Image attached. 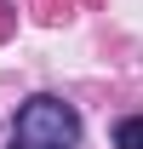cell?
I'll use <instances>...</instances> for the list:
<instances>
[{"instance_id":"1","label":"cell","mask_w":143,"mask_h":149,"mask_svg":"<svg viewBox=\"0 0 143 149\" xmlns=\"http://www.w3.org/2000/svg\"><path fill=\"white\" fill-rule=\"evenodd\" d=\"M12 149H80V109L52 92H35L12 115Z\"/></svg>"},{"instance_id":"2","label":"cell","mask_w":143,"mask_h":149,"mask_svg":"<svg viewBox=\"0 0 143 149\" xmlns=\"http://www.w3.org/2000/svg\"><path fill=\"white\" fill-rule=\"evenodd\" d=\"M115 149H143V115L115 120Z\"/></svg>"}]
</instances>
